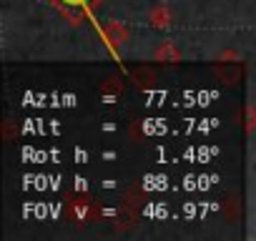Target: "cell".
I'll list each match as a JSON object with an SVG mask.
<instances>
[{"label": "cell", "instance_id": "2", "mask_svg": "<svg viewBox=\"0 0 256 241\" xmlns=\"http://www.w3.org/2000/svg\"><path fill=\"white\" fill-rule=\"evenodd\" d=\"M154 58H156V60H161V63H164V60H171V63H176V60L181 58V53L174 48V43H168V40H166V43H161V48H156Z\"/></svg>", "mask_w": 256, "mask_h": 241}, {"label": "cell", "instance_id": "1", "mask_svg": "<svg viewBox=\"0 0 256 241\" xmlns=\"http://www.w3.org/2000/svg\"><path fill=\"white\" fill-rule=\"evenodd\" d=\"M106 38H108L110 46L126 43V40H128V28L120 26V23H108V26H106Z\"/></svg>", "mask_w": 256, "mask_h": 241}, {"label": "cell", "instance_id": "3", "mask_svg": "<svg viewBox=\"0 0 256 241\" xmlns=\"http://www.w3.org/2000/svg\"><path fill=\"white\" fill-rule=\"evenodd\" d=\"M148 20H151L154 26H161V28H166V26H171V10H168L166 6H158V8H154V10H151Z\"/></svg>", "mask_w": 256, "mask_h": 241}, {"label": "cell", "instance_id": "4", "mask_svg": "<svg viewBox=\"0 0 256 241\" xmlns=\"http://www.w3.org/2000/svg\"><path fill=\"white\" fill-rule=\"evenodd\" d=\"M246 131H248V134L256 131V106H254V103L246 106Z\"/></svg>", "mask_w": 256, "mask_h": 241}]
</instances>
